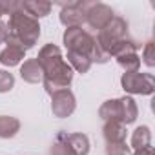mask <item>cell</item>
<instances>
[{"label":"cell","mask_w":155,"mask_h":155,"mask_svg":"<svg viewBox=\"0 0 155 155\" xmlns=\"http://www.w3.org/2000/svg\"><path fill=\"white\" fill-rule=\"evenodd\" d=\"M35 60L42 68V73H44L42 84L49 95H53L55 91H60V90H69V84L73 81V69L62 58V51L58 46L46 44L38 51V57Z\"/></svg>","instance_id":"cell-1"},{"label":"cell","mask_w":155,"mask_h":155,"mask_svg":"<svg viewBox=\"0 0 155 155\" xmlns=\"http://www.w3.org/2000/svg\"><path fill=\"white\" fill-rule=\"evenodd\" d=\"M38 37H40V24H38V20H35V18L28 17L26 13H22L20 11V4H18V11L9 15L6 44L28 51V49L35 48V44L38 42Z\"/></svg>","instance_id":"cell-2"},{"label":"cell","mask_w":155,"mask_h":155,"mask_svg":"<svg viewBox=\"0 0 155 155\" xmlns=\"http://www.w3.org/2000/svg\"><path fill=\"white\" fill-rule=\"evenodd\" d=\"M137 115H139V108L131 97L111 99V101H106L99 108V117L102 120H117L124 126L135 122Z\"/></svg>","instance_id":"cell-3"},{"label":"cell","mask_w":155,"mask_h":155,"mask_svg":"<svg viewBox=\"0 0 155 155\" xmlns=\"http://www.w3.org/2000/svg\"><path fill=\"white\" fill-rule=\"evenodd\" d=\"M62 42L69 53H79V55H86L91 58L95 37L90 31H86L82 28H66V31L62 35Z\"/></svg>","instance_id":"cell-4"},{"label":"cell","mask_w":155,"mask_h":155,"mask_svg":"<svg viewBox=\"0 0 155 155\" xmlns=\"http://www.w3.org/2000/svg\"><path fill=\"white\" fill-rule=\"evenodd\" d=\"M126 37H128V22H126L124 18H120V17H113L111 22L97 33L95 44H97L102 51H106V53L110 55L111 46L117 44L119 40L126 38Z\"/></svg>","instance_id":"cell-5"},{"label":"cell","mask_w":155,"mask_h":155,"mask_svg":"<svg viewBox=\"0 0 155 155\" xmlns=\"http://www.w3.org/2000/svg\"><path fill=\"white\" fill-rule=\"evenodd\" d=\"M120 86L126 93L131 95H151L155 91V79L151 73L126 71L120 77Z\"/></svg>","instance_id":"cell-6"},{"label":"cell","mask_w":155,"mask_h":155,"mask_svg":"<svg viewBox=\"0 0 155 155\" xmlns=\"http://www.w3.org/2000/svg\"><path fill=\"white\" fill-rule=\"evenodd\" d=\"M113 17H115V13H113V9L110 6L101 4V2H90L88 8H86V18H84V22L91 29H95L99 33L102 28H106L111 22Z\"/></svg>","instance_id":"cell-7"},{"label":"cell","mask_w":155,"mask_h":155,"mask_svg":"<svg viewBox=\"0 0 155 155\" xmlns=\"http://www.w3.org/2000/svg\"><path fill=\"white\" fill-rule=\"evenodd\" d=\"M90 2H69V4H62V11H60V24H64L66 28H82L84 18H86V8Z\"/></svg>","instance_id":"cell-8"},{"label":"cell","mask_w":155,"mask_h":155,"mask_svg":"<svg viewBox=\"0 0 155 155\" xmlns=\"http://www.w3.org/2000/svg\"><path fill=\"white\" fill-rule=\"evenodd\" d=\"M77 108V101L71 90H60L51 95V111L57 119L69 117Z\"/></svg>","instance_id":"cell-9"},{"label":"cell","mask_w":155,"mask_h":155,"mask_svg":"<svg viewBox=\"0 0 155 155\" xmlns=\"http://www.w3.org/2000/svg\"><path fill=\"white\" fill-rule=\"evenodd\" d=\"M55 140L64 142L75 155H88L90 153V139L84 133H68V131H58L55 135Z\"/></svg>","instance_id":"cell-10"},{"label":"cell","mask_w":155,"mask_h":155,"mask_svg":"<svg viewBox=\"0 0 155 155\" xmlns=\"http://www.w3.org/2000/svg\"><path fill=\"white\" fill-rule=\"evenodd\" d=\"M126 126L117 122V120H104V126H102V137L106 142H122L126 140Z\"/></svg>","instance_id":"cell-11"},{"label":"cell","mask_w":155,"mask_h":155,"mask_svg":"<svg viewBox=\"0 0 155 155\" xmlns=\"http://www.w3.org/2000/svg\"><path fill=\"white\" fill-rule=\"evenodd\" d=\"M20 77L24 82H29V84H38L42 82V68L40 64L35 60V58H29V60H24V64L20 66Z\"/></svg>","instance_id":"cell-12"},{"label":"cell","mask_w":155,"mask_h":155,"mask_svg":"<svg viewBox=\"0 0 155 155\" xmlns=\"http://www.w3.org/2000/svg\"><path fill=\"white\" fill-rule=\"evenodd\" d=\"M20 11L26 13L28 17L38 20V18L49 15L51 4H49V2H37V0H28V2H20Z\"/></svg>","instance_id":"cell-13"},{"label":"cell","mask_w":155,"mask_h":155,"mask_svg":"<svg viewBox=\"0 0 155 155\" xmlns=\"http://www.w3.org/2000/svg\"><path fill=\"white\" fill-rule=\"evenodd\" d=\"M24 58H26V51L20 49V48H15V46H6L0 51V64L8 66V68L18 66Z\"/></svg>","instance_id":"cell-14"},{"label":"cell","mask_w":155,"mask_h":155,"mask_svg":"<svg viewBox=\"0 0 155 155\" xmlns=\"http://www.w3.org/2000/svg\"><path fill=\"white\" fill-rule=\"evenodd\" d=\"M20 131V120L17 117L0 115V139H11Z\"/></svg>","instance_id":"cell-15"},{"label":"cell","mask_w":155,"mask_h":155,"mask_svg":"<svg viewBox=\"0 0 155 155\" xmlns=\"http://www.w3.org/2000/svg\"><path fill=\"white\" fill-rule=\"evenodd\" d=\"M151 146V131L148 126H139L131 133V148L133 150H142Z\"/></svg>","instance_id":"cell-16"},{"label":"cell","mask_w":155,"mask_h":155,"mask_svg":"<svg viewBox=\"0 0 155 155\" xmlns=\"http://www.w3.org/2000/svg\"><path fill=\"white\" fill-rule=\"evenodd\" d=\"M137 49H139V44H137L133 38L126 37V38H122V40H119L117 44L111 46L110 57L117 58V57H122V55H128V53H137Z\"/></svg>","instance_id":"cell-17"},{"label":"cell","mask_w":155,"mask_h":155,"mask_svg":"<svg viewBox=\"0 0 155 155\" xmlns=\"http://www.w3.org/2000/svg\"><path fill=\"white\" fill-rule=\"evenodd\" d=\"M66 58H68L66 62L71 66V69L79 71V73H88L90 68H91V64H93L90 57L79 55V53H69V51H68V57H66Z\"/></svg>","instance_id":"cell-18"},{"label":"cell","mask_w":155,"mask_h":155,"mask_svg":"<svg viewBox=\"0 0 155 155\" xmlns=\"http://www.w3.org/2000/svg\"><path fill=\"white\" fill-rule=\"evenodd\" d=\"M115 60L124 71H139V68H140V57L137 53H128V55L117 57Z\"/></svg>","instance_id":"cell-19"},{"label":"cell","mask_w":155,"mask_h":155,"mask_svg":"<svg viewBox=\"0 0 155 155\" xmlns=\"http://www.w3.org/2000/svg\"><path fill=\"white\" fill-rule=\"evenodd\" d=\"M128 153H130V146L126 144V140L106 142V155H128Z\"/></svg>","instance_id":"cell-20"},{"label":"cell","mask_w":155,"mask_h":155,"mask_svg":"<svg viewBox=\"0 0 155 155\" xmlns=\"http://www.w3.org/2000/svg\"><path fill=\"white\" fill-rule=\"evenodd\" d=\"M142 62L148 68L155 66V44H153V40L144 44V48H142Z\"/></svg>","instance_id":"cell-21"},{"label":"cell","mask_w":155,"mask_h":155,"mask_svg":"<svg viewBox=\"0 0 155 155\" xmlns=\"http://www.w3.org/2000/svg\"><path fill=\"white\" fill-rule=\"evenodd\" d=\"M15 86V77L9 71H0V93H8Z\"/></svg>","instance_id":"cell-22"},{"label":"cell","mask_w":155,"mask_h":155,"mask_svg":"<svg viewBox=\"0 0 155 155\" xmlns=\"http://www.w3.org/2000/svg\"><path fill=\"white\" fill-rule=\"evenodd\" d=\"M49 155H75L64 142H60V140H55L53 142V146L49 148Z\"/></svg>","instance_id":"cell-23"},{"label":"cell","mask_w":155,"mask_h":155,"mask_svg":"<svg viewBox=\"0 0 155 155\" xmlns=\"http://www.w3.org/2000/svg\"><path fill=\"white\" fill-rule=\"evenodd\" d=\"M6 38H8V24L0 20V44L6 42Z\"/></svg>","instance_id":"cell-24"},{"label":"cell","mask_w":155,"mask_h":155,"mask_svg":"<svg viewBox=\"0 0 155 155\" xmlns=\"http://www.w3.org/2000/svg\"><path fill=\"white\" fill-rule=\"evenodd\" d=\"M133 155H155V153H153V148L148 146V148H142V150H135Z\"/></svg>","instance_id":"cell-25"},{"label":"cell","mask_w":155,"mask_h":155,"mask_svg":"<svg viewBox=\"0 0 155 155\" xmlns=\"http://www.w3.org/2000/svg\"><path fill=\"white\" fill-rule=\"evenodd\" d=\"M0 18H2V11H0Z\"/></svg>","instance_id":"cell-26"}]
</instances>
